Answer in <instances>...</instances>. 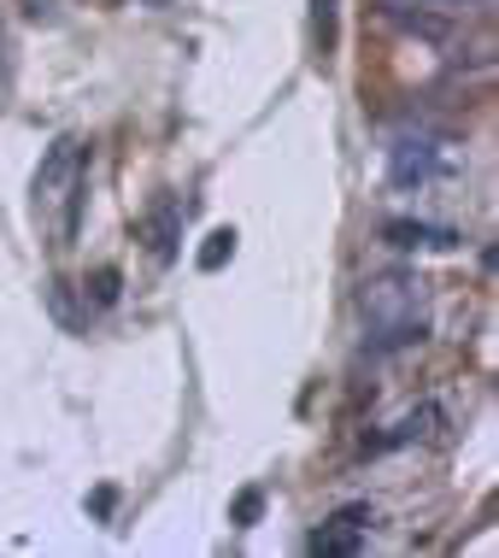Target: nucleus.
Here are the masks:
<instances>
[{"label": "nucleus", "mask_w": 499, "mask_h": 558, "mask_svg": "<svg viewBox=\"0 0 499 558\" xmlns=\"http://www.w3.org/2000/svg\"><path fill=\"white\" fill-rule=\"evenodd\" d=\"M83 189H88V147L77 135H59L48 154H41V171H36V218L59 241H77L83 201H88Z\"/></svg>", "instance_id": "obj_1"}, {"label": "nucleus", "mask_w": 499, "mask_h": 558, "mask_svg": "<svg viewBox=\"0 0 499 558\" xmlns=\"http://www.w3.org/2000/svg\"><path fill=\"white\" fill-rule=\"evenodd\" d=\"M423 300H429V289H423L417 270H376L358 289V312L376 329V347L423 341Z\"/></svg>", "instance_id": "obj_2"}, {"label": "nucleus", "mask_w": 499, "mask_h": 558, "mask_svg": "<svg viewBox=\"0 0 499 558\" xmlns=\"http://www.w3.org/2000/svg\"><path fill=\"white\" fill-rule=\"evenodd\" d=\"M365 530H370V506H341L324 530H312L306 547L329 553V558H336V553H358V547H365Z\"/></svg>", "instance_id": "obj_3"}, {"label": "nucleus", "mask_w": 499, "mask_h": 558, "mask_svg": "<svg viewBox=\"0 0 499 558\" xmlns=\"http://www.w3.org/2000/svg\"><path fill=\"white\" fill-rule=\"evenodd\" d=\"M388 177H394L400 189L441 177V147H435V142H400V147H394V159H388Z\"/></svg>", "instance_id": "obj_4"}, {"label": "nucleus", "mask_w": 499, "mask_h": 558, "mask_svg": "<svg viewBox=\"0 0 499 558\" xmlns=\"http://www.w3.org/2000/svg\"><path fill=\"white\" fill-rule=\"evenodd\" d=\"M382 241L400 253H417V247H459V235L441 230V223H417V218H388L382 223Z\"/></svg>", "instance_id": "obj_5"}, {"label": "nucleus", "mask_w": 499, "mask_h": 558, "mask_svg": "<svg viewBox=\"0 0 499 558\" xmlns=\"http://www.w3.org/2000/svg\"><path fill=\"white\" fill-rule=\"evenodd\" d=\"M376 7L400 24H429V19H459V12L488 7V0H376Z\"/></svg>", "instance_id": "obj_6"}, {"label": "nucleus", "mask_w": 499, "mask_h": 558, "mask_svg": "<svg viewBox=\"0 0 499 558\" xmlns=\"http://www.w3.org/2000/svg\"><path fill=\"white\" fill-rule=\"evenodd\" d=\"M142 230H147V247H154L159 259H171L177 253V206H154Z\"/></svg>", "instance_id": "obj_7"}, {"label": "nucleus", "mask_w": 499, "mask_h": 558, "mask_svg": "<svg viewBox=\"0 0 499 558\" xmlns=\"http://www.w3.org/2000/svg\"><path fill=\"white\" fill-rule=\"evenodd\" d=\"M336 36H341V24H336V0H312V48L317 53H336Z\"/></svg>", "instance_id": "obj_8"}, {"label": "nucleus", "mask_w": 499, "mask_h": 558, "mask_svg": "<svg viewBox=\"0 0 499 558\" xmlns=\"http://www.w3.org/2000/svg\"><path fill=\"white\" fill-rule=\"evenodd\" d=\"M235 253V230H211L200 247V270H223V259Z\"/></svg>", "instance_id": "obj_9"}, {"label": "nucleus", "mask_w": 499, "mask_h": 558, "mask_svg": "<svg viewBox=\"0 0 499 558\" xmlns=\"http://www.w3.org/2000/svg\"><path fill=\"white\" fill-rule=\"evenodd\" d=\"M259 511H265V494L259 488L235 494V523H241V530H253V523H259Z\"/></svg>", "instance_id": "obj_10"}, {"label": "nucleus", "mask_w": 499, "mask_h": 558, "mask_svg": "<svg viewBox=\"0 0 499 558\" xmlns=\"http://www.w3.org/2000/svg\"><path fill=\"white\" fill-rule=\"evenodd\" d=\"M88 289H95V306H112V300H118V270L112 265L95 270V282H88Z\"/></svg>", "instance_id": "obj_11"}]
</instances>
